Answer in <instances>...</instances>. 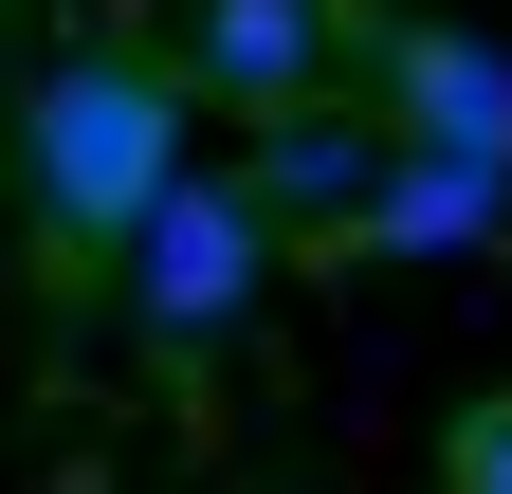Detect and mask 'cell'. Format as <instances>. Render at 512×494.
<instances>
[{
	"label": "cell",
	"mask_w": 512,
	"mask_h": 494,
	"mask_svg": "<svg viewBox=\"0 0 512 494\" xmlns=\"http://www.w3.org/2000/svg\"><path fill=\"white\" fill-rule=\"evenodd\" d=\"M183 74H147V55H55V74L19 92V183L37 220L74 238V257H128L165 202H183Z\"/></svg>",
	"instance_id": "cell-1"
},
{
	"label": "cell",
	"mask_w": 512,
	"mask_h": 494,
	"mask_svg": "<svg viewBox=\"0 0 512 494\" xmlns=\"http://www.w3.org/2000/svg\"><path fill=\"white\" fill-rule=\"evenodd\" d=\"M128 293H147V330H165V348H220L256 293H275V202H256L238 165H183V202L128 238Z\"/></svg>",
	"instance_id": "cell-2"
},
{
	"label": "cell",
	"mask_w": 512,
	"mask_h": 494,
	"mask_svg": "<svg viewBox=\"0 0 512 494\" xmlns=\"http://www.w3.org/2000/svg\"><path fill=\"white\" fill-rule=\"evenodd\" d=\"M384 129H403L421 165L512 183V55H494V37H458V19H403V37H384Z\"/></svg>",
	"instance_id": "cell-3"
},
{
	"label": "cell",
	"mask_w": 512,
	"mask_h": 494,
	"mask_svg": "<svg viewBox=\"0 0 512 494\" xmlns=\"http://www.w3.org/2000/svg\"><path fill=\"white\" fill-rule=\"evenodd\" d=\"M183 92H220V110H311L330 92V0H202L183 19Z\"/></svg>",
	"instance_id": "cell-4"
},
{
	"label": "cell",
	"mask_w": 512,
	"mask_h": 494,
	"mask_svg": "<svg viewBox=\"0 0 512 494\" xmlns=\"http://www.w3.org/2000/svg\"><path fill=\"white\" fill-rule=\"evenodd\" d=\"M384 165H403V129H384V110H330V92H311V110H275V129H256V165H238V183H256L275 220H330V238H348V220L384 202Z\"/></svg>",
	"instance_id": "cell-5"
},
{
	"label": "cell",
	"mask_w": 512,
	"mask_h": 494,
	"mask_svg": "<svg viewBox=\"0 0 512 494\" xmlns=\"http://www.w3.org/2000/svg\"><path fill=\"white\" fill-rule=\"evenodd\" d=\"M494 220H512V183H476V165H421V147H403V165H384V202H366L348 238H366V257H476Z\"/></svg>",
	"instance_id": "cell-6"
},
{
	"label": "cell",
	"mask_w": 512,
	"mask_h": 494,
	"mask_svg": "<svg viewBox=\"0 0 512 494\" xmlns=\"http://www.w3.org/2000/svg\"><path fill=\"white\" fill-rule=\"evenodd\" d=\"M458 494H512V403H476V421H458Z\"/></svg>",
	"instance_id": "cell-7"
}]
</instances>
